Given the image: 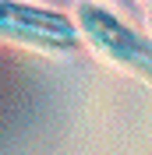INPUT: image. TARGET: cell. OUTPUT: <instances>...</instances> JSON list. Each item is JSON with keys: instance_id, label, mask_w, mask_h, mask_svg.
Here are the masks:
<instances>
[{"instance_id": "obj_1", "label": "cell", "mask_w": 152, "mask_h": 155, "mask_svg": "<svg viewBox=\"0 0 152 155\" xmlns=\"http://www.w3.org/2000/svg\"><path fill=\"white\" fill-rule=\"evenodd\" d=\"M74 21L81 32V42L92 46L95 57H103L110 67L152 85V35L127 25L106 4H78Z\"/></svg>"}, {"instance_id": "obj_2", "label": "cell", "mask_w": 152, "mask_h": 155, "mask_svg": "<svg viewBox=\"0 0 152 155\" xmlns=\"http://www.w3.org/2000/svg\"><path fill=\"white\" fill-rule=\"evenodd\" d=\"M0 39L43 53H74L81 46L78 21L67 11L21 0H0Z\"/></svg>"}]
</instances>
